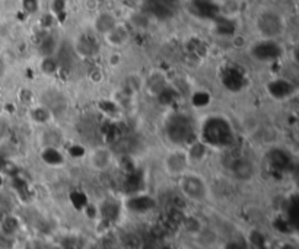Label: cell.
<instances>
[{
    "instance_id": "obj_1",
    "label": "cell",
    "mask_w": 299,
    "mask_h": 249,
    "mask_svg": "<svg viewBox=\"0 0 299 249\" xmlns=\"http://www.w3.org/2000/svg\"><path fill=\"white\" fill-rule=\"evenodd\" d=\"M202 125V137H199V140L209 149H225L233 142L231 123L221 115L206 118Z\"/></svg>"
},
{
    "instance_id": "obj_2",
    "label": "cell",
    "mask_w": 299,
    "mask_h": 249,
    "mask_svg": "<svg viewBox=\"0 0 299 249\" xmlns=\"http://www.w3.org/2000/svg\"><path fill=\"white\" fill-rule=\"evenodd\" d=\"M178 191L185 200L191 202H206L210 198V188L206 178L200 173L193 172L191 169L188 172L181 175L175 179Z\"/></svg>"
},
{
    "instance_id": "obj_3",
    "label": "cell",
    "mask_w": 299,
    "mask_h": 249,
    "mask_svg": "<svg viewBox=\"0 0 299 249\" xmlns=\"http://www.w3.org/2000/svg\"><path fill=\"white\" fill-rule=\"evenodd\" d=\"M255 29L261 39H276L285 34L286 22L279 12L271 9L261 10L255 18Z\"/></svg>"
},
{
    "instance_id": "obj_4",
    "label": "cell",
    "mask_w": 299,
    "mask_h": 249,
    "mask_svg": "<svg viewBox=\"0 0 299 249\" xmlns=\"http://www.w3.org/2000/svg\"><path fill=\"white\" fill-rule=\"evenodd\" d=\"M162 166H164L165 173L174 179L188 172L191 169V162L188 159L185 147L174 146L173 149H169L162 159Z\"/></svg>"
},
{
    "instance_id": "obj_5",
    "label": "cell",
    "mask_w": 299,
    "mask_h": 249,
    "mask_svg": "<svg viewBox=\"0 0 299 249\" xmlns=\"http://www.w3.org/2000/svg\"><path fill=\"white\" fill-rule=\"evenodd\" d=\"M116 163V154L106 146H97L92 147L87 153L88 168L94 172H106Z\"/></svg>"
},
{
    "instance_id": "obj_6",
    "label": "cell",
    "mask_w": 299,
    "mask_h": 249,
    "mask_svg": "<svg viewBox=\"0 0 299 249\" xmlns=\"http://www.w3.org/2000/svg\"><path fill=\"white\" fill-rule=\"evenodd\" d=\"M156 206H158L156 198L152 197L151 194H146V192H139V194L129 195L123 202L124 210L132 213V214H137V216H143V214L154 211L156 209Z\"/></svg>"
},
{
    "instance_id": "obj_7",
    "label": "cell",
    "mask_w": 299,
    "mask_h": 249,
    "mask_svg": "<svg viewBox=\"0 0 299 249\" xmlns=\"http://www.w3.org/2000/svg\"><path fill=\"white\" fill-rule=\"evenodd\" d=\"M296 90H298L296 85L286 77H276V79L270 80L269 83H266L267 95L277 102H283V101L290 99L296 94Z\"/></svg>"
},
{
    "instance_id": "obj_8",
    "label": "cell",
    "mask_w": 299,
    "mask_h": 249,
    "mask_svg": "<svg viewBox=\"0 0 299 249\" xmlns=\"http://www.w3.org/2000/svg\"><path fill=\"white\" fill-rule=\"evenodd\" d=\"M251 54L259 61L269 63L282 56V50L274 39H261L260 42H257V46H254V50L251 48Z\"/></svg>"
},
{
    "instance_id": "obj_9",
    "label": "cell",
    "mask_w": 299,
    "mask_h": 249,
    "mask_svg": "<svg viewBox=\"0 0 299 249\" xmlns=\"http://www.w3.org/2000/svg\"><path fill=\"white\" fill-rule=\"evenodd\" d=\"M102 38H104L106 46L111 48V50H121L130 41V31L121 22H118V25H117L116 28L111 29Z\"/></svg>"
},
{
    "instance_id": "obj_10",
    "label": "cell",
    "mask_w": 299,
    "mask_h": 249,
    "mask_svg": "<svg viewBox=\"0 0 299 249\" xmlns=\"http://www.w3.org/2000/svg\"><path fill=\"white\" fill-rule=\"evenodd\" d=\"M120 20L117 19V16L110 12V10H101L98 12L94 18V22H92V29L94 32L99 35V37H104L105 34H108L113 28H116L118 25Z\"/></svg>"
},
{
    "instance_id": "obj_11",
    "label": "cell",
    "mask_w": 299,
    "mask_h": 249,
    "mask_svg": "<svg viewBox=\"0 0 299 249\" xmlns=\"http://www.w3.org/2000/svg\"><path fill=\"white\" fill-rule=\"evenodd\" d=\"M53 117H54V114L42 102L41 104H32L29 106V118L35 124L42 125V127L49 125L50 121L53 120Z\"/></svg>"
},
{
    "instance_id": "obj_12",
    "label": "cell",
    "mask_w": 299,
    "mask_h": 249,
    "mask_svg": "<svg viewBox=\"0 0 299 249\" xmlns=\"http://www.w3.org/2000/svg\"><path fill=\"white\" fill-rule=\"evenodd\" d=\"M185 150H187L190 162L193 165V163L203 162L206 159V156H207L210 149L203 143V142H200V140H194V142L185 146Z\"/></svg>"
},
{
    "instance_id": "obj_13",
    "label": "cell",
    "mask_w": 299,
    "mask_h": 249,
    "mask_svg": "<svg viewBox=\"0 0 299 249\" xmlns=\"http://www.w3.org/2000/svg\"><path fill=\"white\" fill-rule=\"evenodd\" d=\"M232 173L242 181L250 179L251 176H254V168L250 163L248 159L245 157H237L235 162L232 163Z\"/></svg>"
},
{
    "instance_id": "obj_14",
    "label": "cell",
    "mask_w": 299,
    "mask_h": 249,
    "mask_svg": "<svg viewBox=\"0 0 299 249\" xmlns=\"http://www.w3.org/2000/svg\"><path fill=\"white\" fill-rule=\"evenodd\" d=\"M20 229V223L18 217H15L12 213H9L8 216H5L2 220H0V230H2V235L3 236H8V238H13Z\"/></svg>"
},
{
    "instance_id": "obj_15",
    "label": "cell",
    "mask_w": 299,
    "mask_h": 249,
    "mask_svg": "<svg viewBox=\"0 0 299 249\" xmlns=\"http://www.w3.org/2000/svg\"><path fill=\"white\" fill-rule=\"evenodd\" d=\"M41 157L50 166H60L65 163V157L60 152V147H42Z\"/></svg>"
},
{
    "instance_id": "obj_16",
    "label": "cell",
    "mask_w": 299,
    "mask_h": 249,
    "mask_svg": "<svg viewBox=\"0 0 299 249\" xmlns=\"http://www.w3.org/2000/svg\"><path fill=\"white\" fill-rule=\"evenodd\" d=\"M41 72L47 76H51V75H56V72L58 70V64L56 61V58L53 56H44L42 61H41Z\"/></svg>"
},
{
    "instance_id": "obj_17",
    "label": "cell",
    "mask_w": 299,
    "mask_h": 249,
    "mask_svg": "<svg viewBox=\"0 0 299 249\" xmlns=\"http://www.w3.org/2000/svg\"><path fill=\"white\" fill-rule=\"evenodd\" d=\"M106 63L110 67H120L123 64V54H121V50H111L110 56L106 58Z\"/></svg>"
},
{
    "instance_id": "obj_18",
    "label": "cell",
    "mask_w": 299,
    "mask_h": 249,
    "mask_svg": "<svg viewBox=\"0 0 299 249\" xmlns=\"http://www.w3.org/2000/svg\"><path fill=\"white\" fill-rule=\"evenodd\" d=\"M104 70L101 67H92L89 72H88V80L92 82L94 85H98V83H102L104 82Z\"/></svg>"
},
{
    "instance_id": "obj_19",
    "label": "cell",
    "mask_w": 299,
    "mask_h": 249,
    "mask_svg": "<svg viewBox=\"0 0 299 249\" xmlns=\"http://www.w3.org/2000/svg\"><path fill=\"white\" fill-rule=\"evenodd\" d=\"M10 213V201L8 195L0 192V220Z\"/></svg>"
},
{
    "instance_id": "obj_20",
    "label": "cell",
    "mask_w": 299,
    "mask_h": 249,
    "mask_svg": "<svg viewBox=\"0 0 299 249\" xmlns=\"http://www.w3.org/2000/svg\"><path fill=\"white\" fill-rule=\"evenodd\" d=\"M104 249H118L117 246H106V248H104Z\"/></svg>"
},
{
    "instance_id": "obj_21",
    "label": "cell",
    "mask_w": 299,
    "mask_h": 249,
    "mask_svg": "<svg viewBox=\"0 0 299 249\" xmlns=\"http://www.w3.org/2000/svg\"><path fill=\"white\" fill-rule=\"evenodd\" d=\"M133 2H142V0H133Z\"/></svg>"
}]
</instances>
